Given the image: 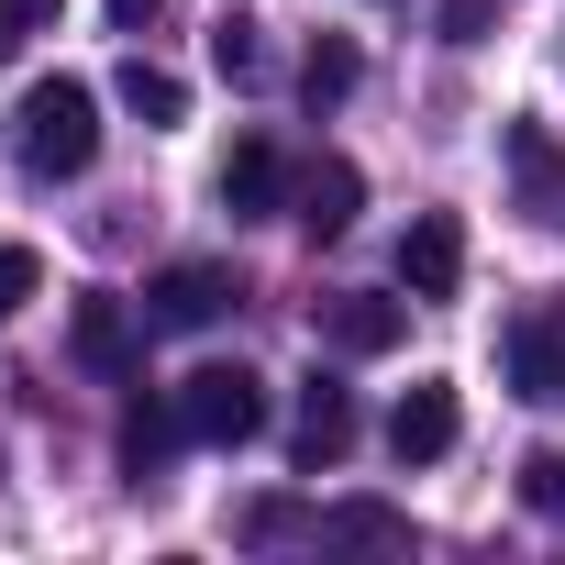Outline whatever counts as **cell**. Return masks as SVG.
I'll return each mask as SVG.
<instances>
[{
  "mask_svg": "<svg viewBox=\"0 0 565 565\" xmlns=\"http://www.w3.org/2000/svg\"><path fill=\"white\" fill-rule=\"evenodd\" d=\"M89 156H100V89L89 78H34V100H23V167L56 189V178H89Z\"/></svg>",
  "mask_w": 565,
  "mask_h": 565,
  "instance_id": "cell-1",
  "label": "cell"
},
{
  "mask_svg": "<svg viewBox=\"0 0 565 565\" xmlns=\"http://www.w3.org/2000/svg\"><path fill=\"white\" fill-rule=\"evenodd\" d=\"M178 433L211 444V455L255 444V433H266V377H255V366H189V377H178Z\"/></svg>",
  "mask_w": 565,
  "mask_h": 565,
  "instance_id": "cell-2",
  "label": "cell"
},
{
  "mask_svg": "<svg viewBox=\"0 0 565 565\" xmlns=\"http://www.w3.org/2000/svg\"><path fill=\"white\" fill-rule=\"evenodd\" d=\"M233 300H244V277H233V266H211V255H189V266H156V277H145V322H156V333H211Z\"/></svg>",
  "mask_w": 565,
  "mask_h": 565,
  "instance_id": "cell-3",
  "label": "cell"
},
{
  "mask_svg": "<svg viewBox=\"0 0 565 565\" xmlns=\"http://www.w3.org/2000/svg\"><path fill=\"white\" fill-rule=\"evenodd\" d=\"M499 366H510V388H521L532 411H565V311H554V300L510 311V333H499Z\"/></svg>",
  "mask_w": 565,
  "mask_h": 565,
  "instance_id": "cell-4",
  "label": "cell"
},
{
  "mask_svg": "<svg viewBox=\"0 0 565 565\" xmlns=\"http://www.w3.org/2000/svg\"><path fill=\"white\" fill-rule=\"evenodd\" d=\"M399 289H411L422 311L466 289V222H455V211H411V233H399Z\"/></svg>",
  "mask_w": 565,
  "mask_h": 565,
  "instance_id": "cell-5",
  "label": "cell"
},
{
  "mask_svg": "<svg viewBox=\"0 0 565 565\" xmlns=\"http://www.w3.org/2000/svg\"><path fill=\"white\" fill-rule=\"evenodd\" d=\"M411 311H422V300H377V289H333V300H311V333H322L333 355H388V344L411 333Z\"/></svg>",
  "mask_w": 565,
  "mask_h": 565,
  "instance_id": "cell-6",
  "label": "cell"
},
{
  "mask_svg": "<svg viewBox=\"0 0 565 565\" xmlns=\"http://www.w3.org/2000/svg\"><path fill=\"white\" fill-rule=\"evenodd\" d=\"M455 433H466L455 388H444V377H411L399 411H388V455H399V466H433V455H455Z\"/></svg>",
  "mask_w": 565,
  "mask_h": 565,
  "instance_id": "cell-7",
  "label": "cell"
},
{
  "mask_svg": "<svg viewBox=\"0 0 565 565\" xmlns=\"http://www.w3.org/2000/svg\"><path fill=\"white\" fill-rule=\"evenodd\" d=\"M510 189H521L532 233H565V145L543 122H510Z\"/></svg>",
  "mask_w": 565,
  "mask_h": 565,
  "instance_id": "cell-8",
  "label": "cell"
},
{
  "mask_svg": "<svg viewBox=\"0 0 565 565\" xmlns=\"http://www.w3.org/2000/svg\"><path fill=\"white\" fill-rule=\"evenodd\" d=\"M67 355H78L89 377H134V366H145V333H134L122 300H78V311H67Z\"/></svg>",
  "mask_w": 565,
  "mask_h": 565,
  "instance_id": "cell-9",
  "label": "cell"
},
{
  "mask_svg": "<svg viewBox=\"0 0 565 565\" xmlns=\"http://www.w3.org/2000/svg\"><path fill=\"white\" fill-rule=\"evenodd\" d=\"M211 189H222V211H233V222H266L277 200H289V156H277L266 134H244V145L222 156V178H211Z\"/></svg>",
  "mask_w": 565,
  "mask_h": 565,
  "instance_id": "cell-10",
  "label": "cell"
},
{
  "mask_svg": "<svg viewBox=\"0 0 565 565\" xmlns=\"http://www.w3.org/2000/svg\"><path fill=\"white\" fill-rule=\"evenodd\" d=\"M355 211H366L355 156H322V167L300 178V233H311V244H333V233H355Z\"/></svg>",
  "mask_w": 565,
  "mask_h": 565,
  "instance_id": "cell-11",
  "label": "cell"
},
{
  "mask_svg": "<svg viewBox=\"0 0 565 565\" xmlns=\"http://www.w3.org/2000/svg\"><path fill=\"white\" fill-rule=\"evenodd\" d=\"M344 455H355V388L311 377L300 388V466H344Z\"/></svg>",
  "mask_w": 565,
  "mask_h": 565,
  "instance_id": "cell-12",
  "label": "cell"
},
{
  "mask_svg": "<svg viewBox=\"0 0 565 565\" xmlns=\"http://www.w3.org/2000/svg\"><path fill=\"white\" fill-rule=\"evenodd\" d=\"M311 543H366V554H388V543H411V521H399L388 499H333Z\"/></svg>",
  "mask_w": 565,
  "mask_h": 565,
  "instance_id": "cell-13",
  "label": "cell"
},
{
  "mask_svg": "<svg viewBox=\"0 0 565 565\" xmlns=\"http://www.w3.org/2000/svg\"><path fill=\"white\" fill-rule=\"evenodd\" d=\"M178 444H189V433H178V399H167V411H145V399L122 411V466H134V488H145V477H156Z\"/></svg>",
  "mask_w": 565,
  "mask_h": 565,
  "instance_id": "cell-14",
  "label": "cell"
},
{
  "mask_svg": "<svg viewBox=\"0 0 565 565\" xmlns=\"http://www.w3.org/2000/svg\"><path fill=\"white\" fill-rule=\"evenodd\" d=\"M355 78H366V56H355V45H344V34H322V45H311V56H300V100H311V111H333V100H344V89H355Z\"/></svg>",
  "mask_w": 565,
  "mask_h": 565,
  "instance_id": "cell-15",
  "label": "cell"
},
{
  "mask_svg": "<svg viewBox=\"0 0 565 565\" xmlns=\"http://www.w3.org/2000/svg\"><path fill=\"white\" fill-rule=\"evenodd\" d=\"M122 111H134V122H156V134H167V122H189V89H178V78H167V67H145V56H134V67H122Z\"/></svg>",
  "mask_w": 565,
  "mask_h": 565,
  "instance_id": "cell-16",
  "label": "cell"
},
{
  "mask_svg": "<svg viewBox=\"0 0 565 565\" xmlns=\"http://www.w3.org/2000/svg\"><path fill=\"white\" fill-rule=\"evenodd\" d=\"M233 532H244V543H311V532H322V510H300V499H255Z\"/></svg>",
  "mask_w": 565,
  "mask_h": 565,
  "instance_id": "cell-17",
  "label": "cell"
},
{
  "mask_svg": "<svg viewBox=\"0 0 565 565\" xmlns=\"http://www.w3.org/2000/svg\"><path fill=\"white\" fill-rule=\"evenodd\" d=\"M211 67H222L233 89H255V78H266V45H255V23H233V12H222V23H211Z\"/></svg>",
  "mask_w": 565,
  "mask_h": 565,
  "instance_id": "cell-18",
  "label": "cell"
},
{
  "mask_svg": "<svg viewBox=\"0 0 565 565\" xmlns=\"http://www.w3.org/2000/svg\"><path fill=\"white\" fill-rule=\"evenodd\" d=\"M34 289H45V255H34V244H0V322H23Z\"/></svg>",
  "mask_w": 565,
  "mask_h": 565,
  "instance_id": "cell-19",
  "label": "cell"
},
{
  "mask_svg": "<svg viewBox=\"0 0 565 565\" xmlns=\"http://www.w3.org/2000/svg\"><path fill=\"white\" fill-rule=\"evenodd\" d=\"M521 499H532L543 521H565V444H543V455H521Z\"/></svg>",
  "mask_w": 565,
  "mask_h": 565,
  "instance_id": "cell-20",
  "label": "cell"
},
{
  "mask_svg": "<svg viewBox=\"0 0 565 565\" xmlns=\"http://www.w3.org/2000/svg\"><path fill=\"white\" fill-rule=\"evenodd\" d=\"M488 34V0H444V45H477Z\"/></svg>",
  "mask_w": 565,
  "mask_h": 565,
  "instance_id": "cell-21",
  "label": "cell"
},
{
  "mask_svg": "<svg viewBox=\"0 0 565 565\" xmlns=\"http://www.w3.org/2000/svg\"><path fill=\"white\" fill-rule=\"evenodd\" d=\"M23 34H34V23L12 12V0H0V67H12V56H23Z\"/></svg>",
  "mask_w": 565,
  "mask_h": 565,
  "instance_id": "cell-22",
  "label": "cell"
},
{
  "mask_svg": "<svg viewBox=\"0 0 565 565\" xmlns=\"http://www.w3.org/2000/svg\"><path fill=\"white\" fill-rule=\"evenodd\" d=\"M12 12H23V23H34V34H45V23H56V12H67V0H12Z\"/></svg>",
  "mask_w": 565,
  "mask_h": 565,
  "instance_id": "cell-23",
  "label": "cell"
},
{
  "mask_svg": "<svg viewBox=\"0 0 565 565\" xmlns=\"http://www.w3.org/2000/svg\"><path fill=\"white\" fill-rule=\"evenodd\" d=\"M111 23H122V34H134V23H156V0H111Z\"/></svg>",
  "mask_w": 565,
  "mask_h": 565,
  "instance_id": "cell-24",
  "label": "cell"
}]
</instances>
